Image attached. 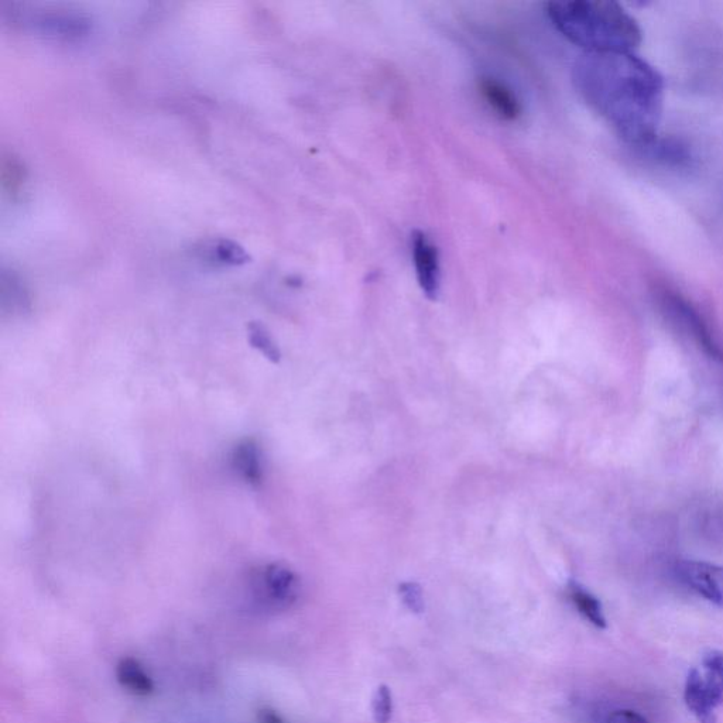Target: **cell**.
Masks as SVG:
<instances>
[{
    "label": "cell",
    "instance_id": "6da1fadb",
    "mask_svg": "<svg viewBox=\"0 0 723 723\" xmlns=\"http://www.w3.org/2000/svg\"><path fill=\"white\" fill-rule=\"evenodd\" d=\"M575 84L585 101L627 145L649 146L663 118V75L632 53H585L575 65Z\"/></svg>",
    "mask_w": 723,
    "mask_h": 723
},
{
    "label": "cell",
    "instance_id": "7a4b0ae2",
    "mask_svg": "<svg viewBox=\"0 0 723 723\" xmlns=\"http://www.w3.org/2000/svg\"><path fill=\"white\" fill-rule=\"evenodd\" d=\"M558 32L587 53H632L643 32L635 17L620 3L609 0H574L546 5Z\"/></svg>",
    "mask_w": 723,
    "mask_h": 723
},
{
    "label": "cell",
    "instance_id": "3957f363",
    "mask_svg": "<svg viewBox=\"0 0 723 723\" xmlns=\"http://www.w3.org/2000/svg\"><path fill=\"white\" fill-rule=\"evenodd\" d=\"M250 588L260 605L270 609H286L300 595V579L286 565H260L252 572Z\"/></svg>",
    "mask_w": 723,
    "mask_h": 723
},
{
    "label": "cell",
    "instance_id": "277c9868",
    "mask_svg": "<svg viewBox=\"0 0 723 723\" xmlns=\"http://www.w3.org/2000/svg\"><path fill=\"white\" fill-rule=\"evenodd\" d=\"M661 308L667 317L684 331L692 341L704 351V354L715 361H722L723 352L721 346L715 341L714 335L709 331L707 322L699 315L698 311L688 303L685 298L678 294L663 293L661 296Z\"/></svg>",
    "mask_w": 723,
    "mask_h": 723
},
{
    "label": "cell",
    "instance_id": "5b68a950",
    "mask_svg": "<svg viewBox=\"0 0 723 723\" xmlns=\"http://www.w3.org/2000/svg\"><path fill=\"white\" fill-rule=\"evenodd\" d=\"M681 584L723 608V567L704 561L684 560L675 565Z\"/></svg>",
    "mask_w": 723,
    "mask_h": 723
},
{
    "label": "cell",
    "instance_id": "8992f818",
    "mask_svg": "<svg viewBox=\"0 0 723 723\" xmlns=\"http://www.w3.org/2000/svg\"><path fill=\"white\" fill-rule=\"evenodd\" d=\"M417 282L430 300H437L441 286L440 253L424 232H414L411 238Z\"/></svg>",
    "mask_w": 723,
    "mask_h": 723
},
{
    "label": "cell",
    "instance_id": "52a82bcc",
    "mask_svg": "<svg viewBox=\"0 0 723 723\" xmlns=\"http://www.w3.org/2000/svg\"><path fill=\"white\" fill-rule=\"evenodd\" d=\"M685 704L699 723H716L715 702L705 688L702 674L692 668L685 681Z\"/></svg>",
    "mask_w": 723,
    "mask_h": 723
},
{
    "label": "cell",
    "instance_id": "ba28073f",
    "mask_svg": "<svg viewBox=\"0 0 723 723\" xmlns=\"http://www.w3.org/2000/svg\"><path fill=\"white\" fill-rule=\"evenodd\" d=\"M483 99L491 106L496 115L506 121H515L522 113V106L517 101L516 95L510 91L502 82L493 78H483L479 84Z\"/></svg>",
    "mask_w": 723,
    "mask_h": 723
},
{
    "label": "cell",
    "instance_id": "9c48e42d",
    "mask_svg": "<svg viewBox=\"0 0 723 723\" xmlns=\"http://www.w3.org/2000/svg\"><path fill=\"white\" fill-rule=\"evenodd\" d=\"M643 150L649 153L651 159L659 161L664 166L677 167V169L691 166L692 160H694L690 147L673 137L657 136Z\"/></svg>",
    "mask_w": 723,
    "mask_h": 723
},
{
    "label": "cell",
    "instance_id": "30bf717a",
    "mask_svg": "<svg viewBox=\"0 0 723 723\" xmlns=\"http://www.w3.org/2000/svg\"><path fill=\"white\" fill-rule=\"evenodd\" d=\"M116 678L130 694L150 697L154 692L152 677L143 670L142 664L133 657H123L116 666Z\"/></svg>",
    "mask_w": 723,
    "mask_h": 723
},
{
    "label": "cell",
    "instance_id": "8fae6325",
    "mask_svg": "<svg viewBox=\"0 0 723 723\" xmlns=\"http://www.w3.org/2000/svg\"><path fill=\"white\" fill-rule=\"evenodd\" d=\"M232 464L243 481L258 485L263 478L262 454L256 442L246 440L235 448Z\"/></svg>",
    "mask_w": 723,
    "mask_h": 723
},
{
    "label": "cell",
    "instance_id": "7c38bea8",
    "mask_svg": "<svg viewBox=\"0 0 723 723\" xmlns=\"http://www.w3.org/2000/svg\"><path fill=\"white\" fill-rule=\"evenodd\" d=\"M201 252L204 259L222 263V265L241 266L250 260L248 253L245 252L242 246L228 241V239H218V241L205 243Z\"/></svg>",
    "mask_w": 723,
    "mask_h": 723
},
{
    "label": "cell",
    "instance_id": "4fadbf2b",
    "mask_svg": "<svg viewBox=\"0 0 723 723\" xmlns=\"http://www.w3.org/2000/svg\"><path fill=\"white\" fill-rule=\"evenodd\" d=\"M570 598L574 602L575 608L585 619L589 620L598 629H606L608 623H606L602 603L599 602L596 596L592 595L582 585H579L578 582L572 581L570 584Z\"/></svg>",
    "mask_w": 723,
    "mask_h": 723
},
{
    "label": "cell",
    "instance_id": "5bb4252c",
    "mask_svg": "<svg viewBox=\"0 0 723 723\" xmlns=\"http://www.w3.org/2000/svg\"><path fill=\"white\" fill-rule=\"evenodd\" d=\"M702 666H704L702 680L705 688L714 699L716 707H719L723 704V653L716 650L708 651L702 659Z\"/></svg>",
    "mask_w": 723,
    "mask_h": 723
},
{
    "label": "cell",
    "instance_id": "9a60e30c",
    "mask_svg": "<svg viewBox=\"0 0 723 723\" xmlns=\"http://www.w3.org/2000/svg\"><path fill=\"white\" fill-rule=\"evenodd\" d=\"M37 25L46 33L60 34V36H81L88 30V23L80 16L65 15V13L41 16Z\"/></svg>",
    "mask_w": 723,
    "mask_h": 723
},
{
    "label": "cell",
    "instance_id": "2e32d148",
    "mask_svg": "<svg viewBox=\"0 0 723 723\" xmlns=\"http://www.w3.org/2000/svg\"><path fill=\"white\" fill-rule=\"evenodd\" d=\"M372 714L376 723H389L393 715L392 691L387 685H380L372 699Z\"/></svg>",
    "mask_w": 723,
    "mask_h": 723
},
{
    "label": "cell",
    "instance_id": "e0dca14e",
    "mask_svg": "<svg viewBox=\"0 0 723 723\" xmlns=\"http://www.w3.org/2000/svg\"><path fill=\"white\" fill-rule=\"evenodd\" d=\"M250 342L259 349L263 355H266L270 361H279L280 352L277 346L273 344L269 332L259 324H252L249 328Z\"/></svg>",
    "mask_w": 723,
    "mask_h": 723
},
{
    "label": "cell",
    "instance_id": "ac0fdd59",
    "mask_svg": "<svg viewBox=\"0 0 723 723\" xmlns=\"http://www.w3.org/2000/svg\"><path fill=\"white\" fill-rule=\"evenodd\" d=\"M400 596L404 605L409 611L421 613L426 608L424 605L423 589L416 582H403L399 587Z\"/></svg>",
    "mask_w": 723,
    "mask_h": 723
},
{
    "label": "cell",
    "instance_id": "d6986e66",
    "mask_svg": "<svg viewBox=\"0 0 723 723\" xmlns=\"http://www.w3.org/2000/svg\"><path fill=\"white\" fill-rule=\"evenodd\" d=\"M606 723H649V722H647L646 719H644L642 715L637 714V712L627 711V709H623V711L613 712V714L611 716H609L608 721H606Z\"/></svg>",
    "mask_w": 723,
    "mask_h": 723
},
{
    "label": "cell",
    "instance_id": "ffe728a7",
    "mask_svg": "<svg viewBox=\"0 0 723 723\" xmlns=\"http://www.w3.org/2000/svg\"><path fill=\"white\" fill-rule=\"evenodd\" d=\"M259 721L262 723H284L279 714L273 709L265 708L259 711Z\"/></svg>",
    "mask_w": 723,
    "mask_h": 723
}]
</instances>
